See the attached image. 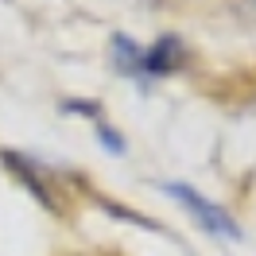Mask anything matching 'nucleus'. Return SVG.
I'll use <instances>...</instances> for the list:
<instances>
[{
  "mask_svg": "<svg viewBox=\"0 0 256 256\" xmlns=\"http://www.w3.org/2000/svg\"><path fill=\"white\" fill-rule=\"evenodd\" d=\"M140 54H144V47H140L132 35L116 32V35L109 39V58H112V66H116V74L140 82Z\"/></svg>",
  "mask_w": 256,
  "mask_h": 256,
  "instance_id": "4",
  "label": "nucleus"
},
{
  "mask_svg": "<svg viewBox=\"0 0 256 256\" xmlns=\"http://www.w3.org/2000/svg\"><path fill=\"white\" fill-rule=\"evenodd\" d=\"M182 62H186V43H182L175 32L160 35V39H156L152 47H144V54H140V86H148L152 78L175 74Z\"/></svg>",
  "mask_w": 256,
  "mask_h": 256,
  "instance_id": "2",
  "label": "nucleus"
},
{
  "mask_svg": "<svg viewBox=\"0 0 256 256\" xmlns=\"http://www.w3.org/2000/svg\"><path fill=\"white\" fill-rule=\"evenodd\" d=\"M58 112L66 116H90V120H105V105L101 101H90V97H70V101H58Z\"/></svg>",
  "mask_w": 256,
  "mask_h": 256,
  "instance_id": "5",
  "label": "nucleus"
},
{
  "mask_svg": "<svg viewBox=\"0 0 256 256\" xmlns=\"http://www.w3.org/2000/svg\"><path fill=\"white\" fill-rule=\"evenodd\" d=\"M163 194L186 210L190 222L198 225L202 233H210V237H218V240H244L240 222L222 206V202H210L198 186H190V182H163Z\"/></svg>",
  "mask_w": 256,
  "mask_h": 256,
  "instance_id": "1",
  "label": "nucleus"
},
{
  "mask_svg": "<svg viewBox=\"0 0 256 256\" xmlns=\"http://www.w3.org/2000/svg\"><path fill=\"white\" fill-rule=\"evenodd\" d=\"M0 160H4V167H8V171H12V175H16L20 182H24V186H28V190H32L35 198H39V202H43V206H47V210H54V198H50L47 182L35 175V160L20 156V152H0Z\"/></svg>",
  "mask_w": 256,
  "mask_h": 256,
  "instance_id": "3",
  "label": "nucleus"
},
{
  "mask_svg": "<svg viewBox=\"0 0 256 256\" xmlns=\"http://www.w3.org/2000/svg\"><path fill=\"white\" fill-rule=\"evenodd\" d=\"M94 140L105 148L109 156H124V152H128V140L109 124V120H97V124H94Z\"/></svg>",
  "mask_w": 256,
  "mask_h": 256,
  "instance_id": "6",
  "label": "nucleus"
}]
</instances>
